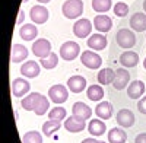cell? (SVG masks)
<instances>
[{
  "label": "cell",
  "mask_w": 146,
  "mask_h": 143,
  "mask_svg": "<svg viewBox=\"0 0 146 143\" xmlns=\"http://www.w3.org/2000/svg\"><path fill=\"white\" fill-rule=\"evenodd\" d=\"M86 97L91 101H101L104 97V89L102 85H91L86 89Z\"/></svg>",
  "instance_id": "obj_28"
},
{
  "label": "cell",
  "mask_w": 146,
  "mask_h": 143,
  "mask_svg": "<svg viewBox=\"0 0 146 143\" xmlns=\"http://www.w3.org/2000/svg\"><path fill=\"white\" fill-rule=\"evenodd\" d=\"M29 16H31V19H32L34 23L41 25V23H45L48 21L50 12H48V9L45 6H42V5H35L29 10Z\"/></svg>",
  "instance_id": "obj_8"
},
{
  "label": "cell",
  "mask_w": 146,
  "mask_h": 143,
  "mask_svg": "<svg viewBox=\"0 0 146 143\" xmlns=\"http://www.w3.org/2000/svg\"><path fill=\"white\" fill-rule=\"evenodd\" d=\"M60 127H62V124H60V121H53V120H48L42 124V133L45 137H50L53 136L57 130H60Z\"/></svg>",
  "instance_id": "obj_29"
},
{
  "label": "cell",
  "mask_w": 146,
  "mask_h": 143,
  "mask_svg": "<svg viewBox=\"0 0 146 143\" xmlns=\"http://www.w3.org/2000/svg\"><path fill=\"white\" fill-rule=\"evenodd\" d=\"M95 114L98 115V118L102 120H108V118L113 117V105L108 101H102L95 107Z\"/></svg>",
  "instance_id": "obj_24"
},
{
  "label": "cell",
  "mask_w": 146,
  "mask_h": 143,
  "mask_svg": "<svg viewBox=\"0 0 146 143\" xmlns=\"http://www.w3.org/2000/svg\"><path fill=\"white\" fill-rule=\"evenodd\" d=\"M135 143H146V133H140L135 137Z\"/></svg>",
  "instance_id": "obj_37"
},
{
  "label": "cell",
  "mask_w": 146,
  "mask_h": 143,
  "mask_svg": "<svg viewBox=\"0 0 146 143\" xmlns=\"http://www.w3.org/2000/svg\"><path fill=\"white\" fill-rule=\"evenodd\" d=\"M113 2L111 0H92V9L98 13H105L111 9Z\"/></svg>",
  "instance_id": "obj_30"
},
{
  "label": "cell",
  "mask_w": 146,
  "mask_h": 143,
  "mask_svg": "<svg viewBox=\"0 0 146 143\" xmlns=\"http://www.w3.org/2000/svg\"><path fill=\"white\" fill-rule=\"evenodd\" d=\"M29 51L25 45L22 44H13L12 45V54H10V58H12V63H21L23 60H27Z\"/></svg>",
  "instance_id": "obj_20"
},
{
  "label": "cell",
  "mask_w": 146,
  "mask_h": 143,
  "mask_svg": "<svg viewBox=\"0 0 146 143\" xmlns=\"http://www.w3.org/2000/svg\"><path fill=\"white\" fill-rule=\"evenodd\" d=\"M40 98H41V93L38 92H31L29 95L23 97L22 101H21V107L27 111H35V108L38 107V102H40Z\"/></svg>",
  "instance_id": "obj_18"
},
{
  "label": "cell",
  "mask_w": 146,
  "mask_h": 143,
  "mask_svg": "<svg viewBox=\"0 0 146 143\" xmlns=\"http://www.w3.org/2000/svg\"><path fill=\"white\" fill-rule=\"evenodd\" d=\"M66 108H63V107H54V108L48 113V118L53 121H62L66 118Z\"/></svg>",
  "instance_id": "obj_32"
},
{
  "label": "cell",
  "mask_w": 146,
  "mask_h": 143,
  "mask_svg": "<svg viewBox=\"0 0 146 143\" xmlns=\"http://www.w3.org/2000/svg\"><path fill=\"white\" fill-rule=\"evenodd\" d=\"M51 42L45 40V38H40V40H36L34 41L32 44V54L36 56V57H40V58H44L47 57L48 54H51Z\"/></svg>",
  "instance_id": "obj_7"
},
{
  "label": "cell",
  "mask_w": 146,
  "mask_h": 143,
  "mask_svg": "<svg viewBox=\"0 0 146 143\" xmlns=\"http://www.w3.org/2000/svg\"><path fill=\"white\" fill-rule=\"evenodd\" d=\"M62 12L67 19H78L83 13L82 0H66L62 6Z\"/></svg>",
  "instance_id": "obj_1"
},
{
  "label": "cell",
  "mask_w": 146,
  "mask_h": 143,
  "mask_svg": "<svg viewBox=\"0 0 146 143\" xmlns=\"http://www.w3.org/2000/svg\"><path fill=\"white\" fill-rule=\"evenodd\" d=\"M143 9H145V12H146V0L143 2Z\"/></svg>",
  "instance_id": "obj_41"
},
{
  "label": "cell",
  "mask_w": 146,
  "mask_h": 143,
  "mask_svg": "<svg viewBox=\"0 0 146 143\" xmlns=\"http://www.w3.org/2000/svg\"><path fill=\"white\" fill-rule=\"evenodd\" d=\"M80 63L85 66V67H88V69H92V70H96V69H100L101 64H102V58L98 53H95L92 50H86V51H83L80 53Z\"/></svg>",
  "instance_id": "obj_2"
},
{
  "label": "cell",
  "mask_w": 146,
  "mask_h": 143,
  "mask_svg": "<svg viewBox=\"0 0 146 143\" xmlns=\"http://www.w3.org/2000/svg\"><path fill=\"white\" fill-rule=\"evenodd\" d=\"M94 26H95L96 31L105 34V32H108V31H111V28H113V21H111V18L107 16V15H96V16L94 18Z\"/></svg>",
  "instance_id": "obj_16"
},
{
  "label": "cell",
  "mask_w": 146,
  "mask_h": 143,
  "mask_svg": "<svg viewBox=\"0 0 146 143\" xmlns=\"http://www.w3.org/2000/svg\"><path fill=\"white\" fill-rule=\"evenodd\" d=\"M120 63L123 67L129 69V67H135L139 63V54L136 51H131V50H126L123 54L120 56Z\"/></svg>",
  "instance_id": "obj_21"
},
{
  "label": "cell",
  "mask_w": 146,
  "mask_h": 143,
  "mask_svg": "<svg viewBox=\"0 0 146 143\" xmlns=\"http://www.w3.org/2000/svg\"><path fill=\"white\" fill-rule=\"evenodd\" d=\"M80 53V45L75 41H66L60 47V57L66 62H72L79 56Z\"/></svg>",
  "instance_id": "obj_3"
},
{
  "label": "cell",
  "mask_w": 146,
  "mask_h": 143,
  "mask_svg": "<svg viewBox=\"0 0 146 143\" xmlns=\"http://www.w3.org/2000/svg\"><path fill=\"white\" fill-rule=\"evenodd\" d=\"M100 143H105V142H100Z\"/></svg>",
  "instance_id": "obj_44"
},
{
  "label": "cell",
  "mask_w": 146,
  "mask_h": 143,
  "mask_svg": "<svg viewBox=\"0 0 146 143\" xmlns=\"http://www.w3.org/2000/svg\"><path fill=\"white\" fill-rule=\"evenodd\" d=\"M145 89H146V86L142 80H133L127 86V97L130 99H139L143 97Z\"/></svg>",
  "instance_id": "obj_12"
},
{
  "label": "cell",
  "mask_w": 146,
  "mask_h": 143,
  "mask_svg": "<svg viewBox=\"0 0 146 143\" xmlns=\"http://www.w3.org/2000/svg\"><path fill=\"white\" fill-rule=\"evenodd\" d=\"M19 35L23 41H32V40L36 38V35H38V29H36V26L32 25V23H27V25L21 26Z\"/></svg>",
  "instance_id": "obj_25"
},
{
  "label": "cell",
  "mask_w": 146,
  "mask_h": 143,
  "mask_svg": "<svg viewBox=\"0 0 146 143\" xmlns=\"http://www.w3.org/2000/svg\"><path fill=\"white\" fill-rule=\"evenodd\" d=\"M143 67L146 69V58H145V60H143Z\"/></svg>",
  "instance_id": "obj_42"
},
{
  "label": "cell",
  "mask_w": 146,
  "mask_h": 143,
  "mask_svg": "<svg viewBox=\"0 0 146 143\" xmlns=\"http://www.w3.org/2000/svg\"><path fill=\"white\" fill-rule=\"evenodd\" d=\"M22 142L23 143H42V136H41L40 132L32 130V132H28V133L23 134Z\"/></svg>",
  "instance_id": "obj_33"
},
{
  "label": "cell",
  "mask_w": 146,
  "mask_h": 143,
  "mask_svg": "<svg viewBox=\"0 0 146 143\" xmlns=\"http://www.w3.org/2000/svg\"><path fill=\"white\" fill-rule=\"evenodd\" d=\"M72 114L75 117H78V118H80V120L86 121L92 115V110L85 102H75L73 107H72Z\"/></svg>",
  "instance_id": "obj_19"
},
{
  "label": "cell",
  "mask_w": 146,
  "mask_h": 143,
  "mask_svg": "<svg viewBox=\"0 0 146 143\" xmlns=\"http://www.w3.org/2000/svg\"><path fill=\"white\" fill-rule=\"evenodd\" d=\"M137 110L142 113V114H146V97H142L137 102Z\"/></svg>",
  "instance_id": "obj_36"
},
{
  "label": "cell",
  "mask_w": 146,
  "mask_h": 143,
  "mask_svg": "<svg viewBox=\"0 0 146 143\" xmlns=\"http://www.w3.org/2000/svg\"><path fill=\"white\" fill-rule=\"evenodd\" d=\"M96 79H98L100 85H113V82L115 79V72L113 69H110V67H105V69L98 72Z\"/></svg>",
  "instance_id": "obj_26"
},
{
  "label": "cell",
  "mask_w": 146,
  "mask_h": 143,
  "mask_svg": "<svg viewBox=\"0 0 146 143\" xmlns=\"http://www.w3.org/2000/svg\"><path fill=\"white\" fill-rule=\"evenodd\" d=\"M114 13H115V16H118V18L127 16V13H129V6H127L124 2H117V3L114 5Z\"/></svg>",
  "instance_id": "obj_35"
},
{
  "label": "cell",
  "mask_w": 146,
  "mask_h": 143,
  "mask_svg": "<svg viewBox=\"0 0 146 143\" xmlns=\"http://www.w3.org/2000/svg\"><path fill=\"white\" fill-rule=\"evenodd\" d=\"M29 88H31L29 82L22 79V77H16L12 82V93H13V97H16V98L27 97V93L29 92Z\"/></svg>",
  "instance_id": "obj_10"
},
{
  "label": "cell",
  "mask_w": 146,
  "mask_h": 143,
  "mask_svg": "<svg viewBox=\"0 0 146 143\" xmlns=\"http://www.w3.org/2000/svg\"><path fill=\"white\" fill-rule=\"evenodd\" d=\"M115 121L120 127H124V128H129L131 127L133 124H135L136 121V118H135V114H133L131 110L129 108H123V110H120L115 115Z\"/></svg>",
  "instance_id": "obj_9"
},
{
  "label": "cell",
  "mask_w": 146,
  "mask_h": 143,
  "mask_svg": "<svg viewBox=\"0 0 146 143\" xmlns=\"http://www.w3.org/2000/svg\"><path fill=\"white\" fill-rule=\"evenodd\" d=\"M86 45L94 51H101L107 47V37H104L102 34H94L88 37Z\"/></svg>",
  "instance_id": "obj_17"
},
{
  "label": "cell",
  "mask_w": 146,
  "mask_h": 143,
  "mask_svg": "<svg viewBox=\"0 0 146 143\" xmlns=\"http://www.w3.org/2000/svg\"><path fill=\"white\" fill-rule=\"evenodd\" d=\"M23 19H25V13H23V10H21L19 15H18V25H21V23L23 22Z\"/></svg>",
  "instance_id": "obj_39"
},
{
  "label": "cell",
  "mask_w": 146,
  "mask_h": 143,
  "mask_svg": "<svg viewBox=\"0 0 146 143\" xmlns=\"http://www.w3.org/2000/svg\"><path fill=\"white\" fill-rule=\"evenodd\" d=\"M85 127H86L85 120H80V118H78L75 115L67 117L64 121V128L69 133H80L82 130H85Z\"/></svg>",
  "instance_id": "obj_13"
},
{
  "label": "cell",
  "mask_w": 146,
  "mask_h": 143,
  "mask_svg": "<svg viewBox=\"0 0 146 143\" xmlns=\"http://www.w3.org/2000/svg\"><path fill=\"white\" fill-rule=\"evenodd\" d=\"M130 26L136 32H143L146 31V13L136 12L135 15L130 18Z\"/></svg>",
  "instance_id": "obj_22"
},
{
  "label": "cell",
  "mask_w": 146,
  "mask_h": 143,
  "mask_svg": "<svg viewBox=\"0 0 146 143\" xmlns=\"http://www.w3.org/2000/svg\"><path fill=\"white\" fill-rule=\"evenodd\" d=\"M91 31H92V23L86 18H82V19H79V21H76L75 23H73V34H75L78 38L89 37Z\"/></svg>",
  "instance_id": "obj_6"
},
{
  "label": "cell",
  "mask_w": 146,
  "mask_h": 143,
  "mask_svg": "<svg viewBox=\"0 0 146 143\" xmlns=\"http://www.w3.org/2000/svg\"><path fill=\"white\" fill-rule=\"evenodd\" d=\"M27 2H28V0H23V3H27Z\"/></svg>",
  "instance_id": "obj_43"
},
{
  "label": "cell",
  "mask_w": 146,
  "mask_h": 143,
  "mask_svg": "<svg viewBox=\"0 0 146 143\" xmlns=\"http://www.w3.org/2000/svg\"><path fill=\"white\" fill-rule=\"evenodd\" d=\"M48 98H50L54 104H63L67 101L69 98V92H67V88L64 85H54L48 89Z\"/></svg>",
  "instance_id": "obj_5"
},
{
  "label": "cell",
  "mask_w": 146,
  "mask_h": 143,
  "mask_svg": "<svg viewBox=\"0 0 146 143\" xmlns=\"http://www.w3.org/2000/svg\"><path fill=\"white\" fill-rule=\"evenodd\" d=\"M40 5H45V3H48V2H51V0H36Z\"/></svg>",
  "instance_id": "obj_40"
},
{
  "label": "cell",
  "mask_w": 146,
  "mask_h": 143,
  "mask_svg": "<svg viewBox=\"0 0 146 143\" xmlns=\"http://www.w3.org/2000/svg\"><path fill=\"white\" fill-rule=\"evenodd\" d=\"M129 83H130V73L126 70V69H117L115 70V79L113 82V86L114 89L117 91H123L126 86H129Z\"/></svg>",
  "instance_id": "obj_11"
},
{
  "label": "cell",
  "mask_w": 146,
  "mask_h": 143,
  "mask_svg": "<svg viewBox=\"0 0 146 143\" xmlns=\"http://www.w3.org/2000/svg\"><path fill=\"white\" fill-rule=\"evenodd\" d=\"M67 88L73 93H80L82 91L86 89V79H85L83 76H80V75L72 76L67 80Z\"/></svg>",
  "instance_id": "obj_14"
},
{
  "label": "cell",
  "mask_w": 146,
  "mask_h": 143,
  "mask_svg": "<svg viewBox=\"0 0 146 143\" xmlns=\"http://www.w3.org/2000/svg\"><path fill=\"white\" fill-rule=\"evenodd\" d=\"M41 73V69H40V64L36 62H32V60H28L25 62L22 66H21V75H23L25 77H29V79H34Z\"/></svg>",
  "instance_id": "obj_15"
},
{
  "label": "cell",
  "mask_w": 146,
  "mask_h": 143,
  "mask_svg": "<svg viewBox=\"0 0 146 143\" xmlns=\"http://www.w3.org/2000/svg\"><path fill=\"white\" fill-rule=\"evenodd\" d=\"M80 143H100V140H96L94 137H88V139H83Z\"/></svg>",
  "instance_id": "obj_38"
},
{
  "label": "cell",
  "mask_w": 146,
  "mask_h": 143,
  "mask_svg": "<svg viewBox=\"0 0 146 143\" xmlns=\"http://www.w3.org/2000/svg\"><path fill=\"white\" fill-rule=\"evenodd\" d=\"M105 130H107V126L101 118H94V120H91L89 124H88V132L95 137L102 136L105 133Z\"/></svg>",
  "instance_id": "obj_23"
},
{
  "label": "cell",
  "mask_w": 146,
  "mask_h": 143,
  "mask_svg": "<svg viewBox=\"0 0 146 143\" xmlns=\"http://www.w3.org/2000/svg\"><path fill=\"white\" fill-rule=\"evenodd\" d=\"M115 41L121 48H133L136 45V35L133 34V31L123 28V29H118L115 35Z\"/></svg>",
  "instance_id": "obj_4"
},
{
  "label": "cell",
  "mask_w": 146,
  "mask_h": 143,
  "mask_svg": "<svg viewBox=\"0 0 146 143\" xmlns=\"http://www.w3.org/2000/svg\"><path fill=\"white\" fill-rule=\"evenodd\" d=\"M127 140V133L120 127H113L108 132V142L110 143H126Z\"/></svg>",
  "instance_id": "obj_27"
},
{
  "label": "cell",
  "mask_w": 146,
  "mask_h": 143,
  "mask_svg": "<svg viewBox=\"0 0 146 143\" xmlns=\"http://www.w3.org/2000/svg\"><path fill=\"white\" fill-rule=\"evenodd\" d=\"M58 64V56L56 53H51V54H48L47 57L41 58V66L47 70H51L54 67H57Z\"/></svg>",
  "instance_id": "obj_31"
},
{
  "label": "cell",
  "mask_w": 146,
  "mask_h": 143,
  "mask_svg": "<svg viewBox=\"0 0 146 143\" xmlns=\"http://www.w3.org/2000/svg\"><path fill=\"white\" fill-rule=\"evenodd\" d=\"M48 107H50V101H48V98H45L44 95H41L40 98V102H38V107L35 108V114L36 115H44L47 111H48Z\"/></svg>",
  "instance_id": "obj_34"
}]
</instances>
